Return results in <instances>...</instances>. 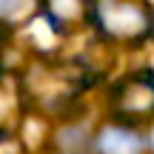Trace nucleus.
Here are the masks:
<instances>
[{
	"mask_svg": "<svg viewBox=\"0 0 154 154\" xmlns=\"http://www.w3.org/2000/svg\"><path fill=\"white\" fill-rule=\"evenodd\" d=\"M97 69L86 60H57L40 57L26 74H20L26 106L32 103L37 111L49 117H66L77 106L86 88L97 83Z\"/></svg>",
	"mask_w": 154,
	"mask_h": 154,
	"instance_id": "nucleus-1",
	"label": "nucleus"
},
{
	"mask_svg": "<svg viewBox=\"0 0 154 154\" xmlns=\"http://www.w3.org/2000/svg\"><path fill=\"white\" fill-rule=\"evenodd\" d=\"M91 29L109 46H140L154 37V3L91 0Z\"/></svg>",
	"mask_w": 154,
	"mask_h": 154,
	"instance_id": "nucleus-2",
	"label": "nucleus"
},
{
	"mask_svg": "<svg viewBox=\"0 0 154 154\" xmlns=\"http://www.w3.org/2000/svg\"><path fill=\"white\" fill-rule=\"evenodd\" d=\"M109 111L111 120H123L131 126L154 123V72L137 69L123 74L109 91Z\"/></svg>",
	"mask_w": 154,
	"mask_h": 154,
	"instance_id": "nucleus-3",
	"label": "nucleus"
},
{
	"mask_svg": "<svg viewBox=\"0 0 154 154\" xmlns=\"http://www.w3.org/2000/svg\"><path fill=\"white\" fill-rule=\"evenodd\" d=\"M91 154H146L149 140L140 126L123 120H109L91 134Z\"/></svg>",
	"mask_w": 154,
	"mask_h": 154,
	"instance_id": "nucleus-4",
	"label": "nucleus"
},
{
	"mask_svg": "<svg viewBox=\"0 0 154 154\" xmlns=\"http://www.w3.org/2000/svg\"><path fill=\"white\" fill-rule=\"evenodd\" d=\"M40 17L57 34H74L91 26V0H40Z\"/></svg>",
	"mask_w": 154,
	"mask_h": 154,
	"instance_id": "nucleus-5",
	"label": "nucleus"
},
{
	"mask_svg": "<svg viewBox=\"0 0 154 154\" xmlns=\"http://www.w3.org/2000/svg\"><path fill=\"white\" fill-rule=\"evenodd\" d=\"M26 114V97H23L20 74L0 69V140L17 134Z\"/></svg>",
	"mask_w": 154,
	"mask_h": 154,
	"instance_id": "nucleus-6",
	"label": "nucleus"
},
{
	"mask_svg": "<svg viewBox=\"0 0 154 154\" xmlns=\"http://www.w3.org/2000/svg\"><path fill=\"white\" fill-rule=\"evenodd\" d=\"M40 17V0H0V26H26Z\"/></svg>",
	"mask_w": 154,
	"mask_h": 154,
	"instance_id": "nucleus-7",
	"label": "nucleus"
},
{
	"mask_svg": "<svg viewBox=\"0 0 154 154\" xmlns=\"http://www.w3.org/2000/svg\"><path fill=\"white\" fill-rule=\"evenodd\" d=\"M91 149V134L83 123H66L57 131V154H86Z\"/></svg>",
	"mask_w": 154,
	"mask_h": 154,
	"instance_id": "nucleus-8",
	"label": "nucleus"
},
{
	"mask_svg": "<svg viewBox=\"0 0 154 154\" xmlns=\"http://www.w3.org/2000/svg\"><path fill=\"white\" fill-rule=\"evenodd\" d=\"M146 140H149V151L154 154V126H151V131H149V134H146Z\"/></svg>",
	"mask_w": 154,
	"mask_h": 154,
	"instance_id": "nucleus-9",
	"label": "nucleus"
}]
</instances>
